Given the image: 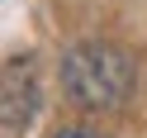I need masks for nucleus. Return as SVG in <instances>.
<instances>
[{"mask_svg":"<svg viewBox=\"0 0 147 138\" xmlns=\"http://www.w3.org/2000/svg\"><path fill=\"white\" fill-rule=\"evenodd\" d=\"M57 138H100V133H90V128H62Z\"/></svg>","mask_w":147,"mask_h":138,"instance_id":"f03ea898","label":"nucleus"},{"mask_svg":"<svg viewBox=\"0 0 147 138\" xmlns=\"http://www.w3.org/2000/svg\"><path fill=\"white\" fill-rule=\"evenodd\" d=\"M67 95L86 109H119L133 90V57L114 43H81L62 57Z\"/></svg>","mask_w":147,"mask_h":138,"instance_id":"f257e3e1","label":"nucleus"}]
</instances>
